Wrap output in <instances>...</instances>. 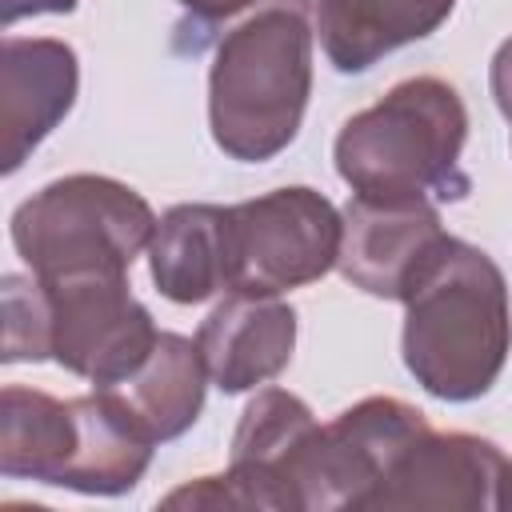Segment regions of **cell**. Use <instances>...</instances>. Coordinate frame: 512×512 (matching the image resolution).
Wrapping results in <instances>:
<instances>
[{
  "label": "cell",
  "instance_id": "cell-1",
  "mask_svg": "<svg viewBox=\"0 0 512 512\" xmlns=\"http://www.w3.org/2000/svg\"><path fill=\"white\" fill-rule=\"evenodd\" d=\"M400 352L412 380L448 404L484 396L512 352V312L500 264L448 236L404 292Z\"/></svg>",
  "mask_w": 512,
  "mask_h": 512
},
{
  "label": "cell",
  "instance_id": "cell-2",
  "mask_svg": "<svg viewBox=\"0 0 512 512\" xmlns=\"http://www.w3.org/2000/svg\"><path fill=\"white\" fill-rule=\"evenodd\" d=\"M312 0H264L212 52L208 128L224 156L264 164L280 156L312 96Z\"/></svg>",
  "mask_w": 512,
  "mask_h": 512
},
{
  "label": "cell",
  "instance_id": "cell-3",
  "mask_svg": "<svg viewBox=\"0 0 512 512\" xmlns=\"http://www.w3.org/2000/svg\"><path fill=\"white\" fill-rule=\"evenodd\" d=\"M468 140V108L440 76H408L372 108L344 120L332 160L352 196H440L460 200L468 176L460 152Z\"/></svg>",
  "mask_w": 512,
  "mask_h": 512
},
{
  "label": "cell",
  "instance_id": "cell-4",
  "mask_svg": "<svg viewBox=\"0 0 512 512\" xmlns=\"http://www.w3.org/2000/svg\"><path fill=\"white\" fill-rule=\"evenodd\" d=\"M156 224L152 204L136 188L76 172L44 184L12 212V244L40 280L128 272L148 252Z\"/></svg>",
  "mask_w": 512,
  "mask_h": 512
},
{
  "label": "cell",
  "instance_id": "cell-5",
  "mask_svg": "<svg viewBox=\"0 0 512 512\" xmlns=\"http://www.w3.org/2000/svg\"><path fill=\"white\" fill-rule=\"evenodd\" d=\"M316 436L320 424L300 396L284 388H264L240 412L228 468L220 476H200L192 484H180L160 504L304 512V480Z\"/></svg>",
  "mask_w": 512,
  "mask_h": 512
},
{
  "label": "cell",
  "instance_id": "cell-6",
  "mask_svg": "<svg viewBox=\"0 0 512 512\" xmlns=\"http://www.w3.org/2000/svg\"><path fill=\"white\" fill-rule=\"evenodd\" d=\"M344 220L328 196L292 184L228 208V292L280 296L336 268Z\"/></svg>",
  "mask_w": 512,
  "mask_h": 512
},
{
  "label": "cell",
  "instance_id": "cell-7",
  "mask_svg": "<svg viewBox=\"0 0 512 512\" xmlns=\"http://www.w3.org/2000/svg\"><path fill=\"white\" fill-rule=\"evenodd\" d=\"M40 284L48 360L72 376L92 380L96 388L128 380L148 360L160 328L152 324V312L132 296L128 272H92Z\"/></svg>",
  "mask_w": 512,
  "mask_h": 512
},
{
  "label": "cell",
  "instance_id": "cell-8",
  "mask_svg": "<svg viewBox=\"0 0 512 512\" xmlns=\"http://www.w3.org/2000/svg\"><path fill=\"white\" fill-rule=\"evenodd\" d=\"M424 428H432L428 416L396 396H368L320 424L304 480V512L368 508L400 452Z\"/></svg>",
  "mask_w": 512,
  "mask_h": 512
},
{
  "label": "cell",
  "instance_id": "cell-9",
  "mask_svg": "<svg viewBox=\"0 0 512 512\" xmlns=\"http://www.w3.org/2000/svg\"><path fill=\"white\" fill-rule=\"evenodd\" d=\"M340 220L344 236L336 268L352 288L380 300H404L420 268L448 240L440 212L428 196H352Z\"/></svg>",
  "mask_w": 512,
  "mask_h": 512
},
{
  "label": "cell",
  "instance_id": "cell-10",
  "mask_svg": "<svg viewBox=\"0 0 512 512\" xmlns=\"http://www.w3.org/2000/svg\"><path fill=\"white\" fill-rule=\"evenodd\" d=\"M368 508H508V456L472 432L424 428L392 464Z\"/></svg>",
  "mask_w": 512,
  "mask_h": 512
},
{
  "label": "cell",
  "instance_id": "cell-11",
  "mask_svg": "<svg viewBox=\"0 0 512 512\" xmlns=\"http://www.w3.org/2000/svg\"><path fill=\"white\" fill-rule=\"evenodd\" d=\"M80 64L72 44L52 36H8L0 52V136L4 172H16L28 152L72 112Z\"/></svg>",
  "mask_w": 512,
  "mask_h": 512
},
{
  "label": "cell",
  "instance_id": "cell-12",
  "mask_svg": "<svg viewBox=\"0 0 512 512\" xmlns=\"http://www.w3.org/2000/svg\"><path fill=\"white\" fill-rule=\"evenodd\" d=\"M196 348L204 356L208 380L220 392H248L288 368L296 348V312L276 296L228 292L204 316Z\"/></svg>",
  "mask_w": 512,
  "mask_h": 512
},
{
  "label": "cell",
  "instance_id": "cell-13",
  "mask_svg": "<svg viewBox=\"0 0 512 512\" xmlns=\"http://www.w3.org/2000/svg\"><path fill=\"white\" fill-rule=\"evenodd\" d=\"M456 0H316V36L344 76L368 72L388 52L432 36Z\"/></svg>",
  "mask_w": 512,
  "mask_h": 512
},
{
  "label": "cell",
  "instance_id": "cell-14",
  "mask_svg": "<svg viewBox=\"0 0 512 512\" xmlns=\"http://www.w3.org/2000/svg\"><path fill=\"white\" fill-rule=\"evenodd\" d=\"M148 272L164 300L204 304L228 288V208L176 204L148 244Z\"/></svg>",
  "mask_w": 512,
  "mask_h": 512
},
{
  "label": "cell",
  "instance_id": "cell-15",
  "mask_svg": "<svg viewBox=\"0 0 512 512\" xmlns=\"http://www.w3.org/2000/svg\"><path fill=\"white\" fill-rule=\"evenodd\" d=\"M76 404V456L60 480V488L88 496H120L140 484L152 464L156 440L140 428V420L124 408L112 388H96L88 396H72Z\"/></svg>",
  "mask_w": 512,
  "mask_h": 512
},
{
  "label": "cell",
  "instance_id": "cell-16",
  "mask_svg": "<svg viewBox=\"0 0 512 512\" xmlns=\"http://www.w3.org/2000/svg\"><path fill=\"white\" fill-rule=\"evenodd\" d=\"M208 384L212 380H208L196 340H188L180 332H160L148 360L128 380L112 384V392L140 420V428L156 444H164V440L184 436L196 424Z\"/></svg>",
  "mask_w": 512,
  "mask_h": 512
},
{
  "label": "cell",
  "instance_id": "cell-17",
  "mask_svg": "<svg viewBox=\"0 0 512 512\" xmlns=\"http://www.w3.org/2000/svg\"><path fill=\"white\" fill-rule=\"evenodd\" d=\"M76 404L40 388L8 384L0 392V472L8 480L56 484L76 456Z\"/></svg>",
  "mask_w": 512,
  "mask_h": 512
},
{
  "label": "cell",
  "instance_id": "cell-18",
  "mask_svg": "<svg viewBox=\"0 0 512 512\" xmlns=\"http://www.w3.org/2000/svg\"><path fill=\"white\" fill-rule=\"evenodd\" d=\"M0 300H4V364L20 360H48V340H44V284L28 272H8L0 280Z\"/></svg>",
  "mask_w": 512,
  "mask_h": 512
},
{
  "label": "cell",
  "instance_id": "cell-19",
  "mask_svg": "<svg viewBox=\"0 0 512 512\" xmlns=\"http://www.w3.org/2000/svg\"><path fill=\"white\" fill-rule=\"evenodd\" d=\"M184 8V16L196 24V28H216V24H228L236 16H248L252 8H260L264 0H176Z\"/></svg>",
  "mask_w": 512,
  "mask_h": 512
},
{
  "label": "cell",
  "instance_id": "cell-20",
  "mask_svg": "<svg viewBox=\"0 0 512 512\" xmlns=\"http://www.w3.org/2000/svg\"><path fill=\"white\" fill-rule=\"evenodd\" d=\"M488 80H492V100H496L500 116L508 120V132H512V36H508V40L496 48Z\"/></svg>",
  "mask_w": 512,
  "mask_h": 512
},
{
  "label": "cell",
  "instance_id": "cell-21",
  "mask_svg": "<svg viewBox=\"0 0 512 512\" xmlns=\"http://www.w3.org/2000/svg\"><path fill=\"white\" fill-rule=\"evenodd\" d=\"M76 0H0L4 24H16L24 16H44V12H72Z\"/></svg>",
  "mask_w": 512,
  "mask_h": 512
},
{
  "label": "cell",
  "instance_id": "cell-22",
  "mask_svg": "<svg viewBox=\"0 0 512 512\" xmlns=\"http://www.w3.org/2000/svg\"><path fill=\"white\" fill-rule=\"evenodd\" d=\"M508 508H512V460H508Z\"/></svg>",
  "mask_w": 512,
  "mask_h": 512
}]
</instances>
